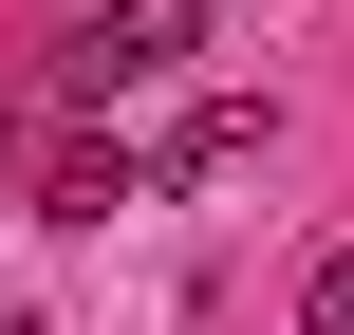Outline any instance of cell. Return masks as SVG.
I'll return each instance as SVG.
<instances>
[{
    "label": "cell",
    "instance_id": "cell-1",
    "mask_svg": "<svg viewBox=\"0 0 354 335\" xmlns=\"http://www.w3.org/2000/svg\"><path fill=\"white\" fill-rule=\"evenodd\" d=\"M187 56H205V0H75L56 93H75V112H112V93H149V75H187Z\"/></svg>",
    "mask_w": 354,
    "mask_h": 335
},
{
    "label": "cell",
    "instance_id": "cell-2",
    "mask_svg": "<svg viewBox=\"0 0 354 335\" xmlns=\"http://www.w3.org/2000/svg\"><path fill=\"white\" fill-rule=\"evenodd\" d=\"M205 168H261V93H187V112H168L149 186H205Z\"/></svg>",
    "mask_w": 354,
    "mask_h": 335
},
{
    "label": "cell",
    "instance_id": "cell-3",
    "mask_svg": "<svg viewBox=\"0 0 354 335\" xmlns=\"http://www.w3.org/2000/svg\"><path fill=\"white\" fill-rule=\"evenodd\" d=\"M37 205H56V224H112V205H149V149H131V131H75V149L37 168Z\"/></svg>",
    "mask_w": 354,
    "mask_h": 335
},
{
    "label": "cell",
    "instance_id": "cell-4",
    "mask_svg": "<svg viewBox=\"0 0 354 335\" xmlns=\"http://www.w3.org/2000/svg\"><path fill=\"white\" fill-rule=\"evenodd\" d=\"M299 335H354V242L317 261V280H299Z\"/></svg>",
    "mask_w": 354,
    "mask_h": 335
},
{
    "label": "cell",
    "instance_id": "cell-5",
    "mask_svg": "<svg viewBox=\"0 0 354 335\" xmlns=\"http://www.w3.org/2000/svg\"><path fill=\"white\" fill-rule=\"evenodd\" d=\"M0 335H37V317H0Z\"/></svg>",
    "mask_w": 354,
    "mask_h": 335
},
{
    "label": "cell",
    "instance_id": "cell-6",
    "mask_svg": "<svg viewBox=\"0 0 354 335\" xmlns=\"http://www.w3.org/2000/svg\"><path fill=\"white\" fill-rule=\"evenodd\" d=\"M205 19H224V0H205Z\"/></svg>",
    "mask_w": 354,
    "mask_h": 335
}]
</instances>
